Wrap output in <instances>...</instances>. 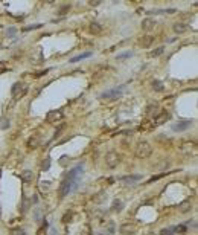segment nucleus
Returning a JSON list of instances; mask_svg holds the SVG:
<instances>
[{
    "label": "nucleus",
    "instance_id": "9",
    "mask_svg": "<svg viewBox=\"0 0 198 235\" xmlns=\"http://www.w3.org/2000/svg\"><path fill=\"white\" fill-rule=\"evenodd\" d=\"M40 136H37V134H34V136H31L29 139H28V148L29 150H35V148H38L40 147Z\"/></svg>",
    "mask_w": 198,
    "mask_h": 235
},
{
    "label": "nucleus",
    "instance_id": "3",
    "mask_svg": "<svg viewBox=\"0 0 198 235\" xmlns=\"http://www.w3.org/2000/svg\"><path fill=\"white\" fill-rule=\"evenodd\" d=\"M26 92H28V86H26L24 83H15L11 89V95L14 99H20L26 95Z\"/></svg>",
    "mask_w": 198,
    "mask_h": 235
},
{
    "label": "nucleus",
    "instance_id": "18",
    "mask_svg": "<svg viewBox=\"0 0 198 235\" xmlns=\"http://www.w3.org/2000/svg\"><path fill=\"white\" fill-rule=\"evenodd\" d=\"M122 209H123V203L121 200H114L113 205H111V211L113 212H121Z\"/></svg>",
    "mask_w": 198,
    "mask_h": 235
},
{
    "label": "nucleus",
    "instance_id": "10",
    "mask_svg": "<svg viewBox=\"0 0 198 235\" xmlns=\"http://www.w3.org/2000/svg\"><path fill=\"white\" fill-rule=\"evenodd\" d=\"M154 26H156L154 19H145L142 22V29L143 31H151V29H154Z\"/></svg>",
    "mask_w": 198,
    "mask_h": 235
},
{
    "label": "nucleus",
    "instance_id": "19",
    "mask_svg": "<svg viewBox=\"0 0 198 235\" xmlns=\"http://www.w3.org/2000/svg\"><path fill=\"white\" fill-rule=\"evenodd\" d=\"M90 55H92V52H84V53H79V55H76V57H73L70 60V63H78V61H81V60H84V58H88Z\"/></svg>",
    "mask_w": 198,
    "mask_h": 235
},
{
    "label": "nucleus",
    "instance_id": "32",
    "mask_svg": "<svg viewBox=\"0 0 198 235\" xmlns=\"http://www.w3.org/2000/svg\"><path fill=\"white\" fill-rule=\"evenodd\" d=\"M49 167H50V160H49V159H46V162H43V171H47V169H49Z\"/></svg>",
    "mask_w": 198,
    "mask_h": 235
},
{
    "label": "nucleus",
    "instance_id": "8",
    "mask_svg": "<svg viewBox=\"0 0 198 235\" xmlns=\"http://www.w3.org/2000/svg\"><path fill=\"white\" fill-rule=\"evenodd\" d=\"M180 145H182V150H183L184 153H191V151L195 153V151H197V143L192 142V141H183Z\"/></svg>",
    "mask_w": 198,
    "mask_h": 235
},
{
    "label": "nucleus",
    "instance_id": "38",
    "mask_svg": "<svg viewBox=\"0 0 198 235\" xmlns=\"http://www.w3.org/2000/svg\"><path fill=\"white\" fill-rule=\"evenodd\" d=\"M14 32H15V29H14V28H11V29H9V31H8V34H9V35H12V34H14Z\"/></svg>",
    "mask_w": 198,
    "mask_h": 235
},
{
    "label": "nucleus",
    "instance_id": "26",
    "mask_svg": "<svg viewBox=\"0 0 198 235\" xmlns=\"http://www.w3.org/2000/svg\"><path fill=\"white\" fill-rule=\"evenodd\" d=\"M79 235H92V232H90V226L84 224L82 228L79 229Z\"/></svg>",
    "mask_w": 198,
    "mask_h": 235
},
{
    "label": "nucleus",
    "instance_id": "2",
    "mask_svg": "<svg viewBox=\"0 0 198 235\" xmlns=\"http://www.w3.org/2000/svg\"><path fill=\"white\" fill-rule=\"evenodd\" d=\"M73 188H76L75 182H73V180H72L70 177L66 176V179L61 182V186H60V197L64 198V197L70 192V189H73Z\"/></svg>",
    "mask_w": 198,
    "mask_h": 235
},
{
    "label": "nucleus",
    "instance_id": "31",
    "mask_svg": "<svg viewBox=\"0 0 198 235\" xmlns=\"http://www.w3.org/2000/svg\"><path fill=\"white\" fill-rule=\"evenodd\" d=\"M131 55H133V52H125V53H121V55H118V58L122 60V58H128V57H131Z\"/></svg>",
    "mask_w": 198,
    "mask_h": 235
},
{
    "label": "nucleus",
    "instance_id": "13",
    "mask_svg": "<svg viewBox=\"0 0 198 235\" xmlns=\"http://www.w3.org/2000/svg\"><path fill=\"white\" fill-rule=\"evenodd\" d=\"M156 125H154V122H151V121H143L142 124H140V127H139V130L142 131V133H145V131H151L152 128H154Z\"/></svg>",
    "mask_w": 198,
    "mask_h": 235
},
{
    "label": "nucleus",
    "instance_id": "5",
    "mask_svg": "<svg viewBox=\"0 0 198 235\" xmlns=\"http://www.w3.org/2000/svg\"><path fill=\"white\" fill-rule=\"evenodd\" d=\"M122 89H123V87L113 89V90H108V92H104V93L101 95V99H104V101H113V99H118V98H121V95H122Z\"/></svg>",
    "mask_w": 198,
    "mask_h": 235
},
{
    "label": "nucleus",
    "instance_id": "17",
    "mask_svg": "<svg viewBox=\"0 0 198 235\" xmlns=\"http://www.w3.org/2000/svg\"><path fill=\"white\" fill-rule=\"evenodd\" d=\"M152 41H154V37H151V35H145V37H142L140 44H142L143 48H149Z\"/></svg>",
    "mask_w": 198,
    "mask_h": 235
},
{
    "label": "nucleus",
    "instance_id": "23",
    "mask_svg": "<svg viewBox=\"0 0 198 235\" xmlns=\"http://www.w3.org/2000/svg\"><path fill=\"white\" fill-rule=\"evenodd\" d=\"M152 87H154V90H157V92H163V83L161 81H159V79H156L154 83H152Z\"/></svg>",
    "mask_w": 198,
    "mask_h": 235
},
{
    "label": "nucleus",
    "instance_id": "33",
    "mask_svg": "<svg viewBox=\"0 0 198 235\" xmlns=\"http://www.w3.org/2000/svg\"><path fill=\"white\" fill-rule=\"evenodd\" d=\"M160 235H174V234L171 232V229H161V231H160Z\"/></svg>",
    "mask_w": 198,
    "mask_h": 235
},
{
    "label": "nucleus",
    "instance_id": "34",
    "mask_svg": "<svg viewBox=\"0 0 198 235\" xmlns=\"http://www.w3.org/2000/svg\"><path fill=\"white\" fill-rule=\"evenodd\" d=\"M6 63H3V61H0V74H3V72L6 70Z\"/></svg>",
    "mask_w": 198,
    "mask_h": 235
},
{
    "label": "nucleus",
    "instance_id": "1",
    "mask_svg": "<svg viewBox=\"0 0 198 235\" xmlns=\"http://www.w3.org/2000/svg\"><path fill=\"white\" fill-rule=\"evenodd\" d=\"M151 153H152V147L149 145V142L140 141V142L137 143V147H136V156H137L139 159H146V157H149Z\"/></svg>",
    "mask_w": 198,
    "mask_h": 235
},
{
    "label": "nucleus",
    "instance_id": "11",
    "mask_svg": "<svg viewBox=\"0 0 198 235\" xmlns=\"http://www.w3.org/2000/svg\"><path fill=\"white\" fill-rule=\"evenodd\" d=\"M168 119H169V113H168V112H161L160 115L156 116V122H154V125H161V124H165Z\"/></svg>",
    "mask_w": 198,
    "mask_h": 235
},
{
    "label": "nucleus",
    "instance_id": "12",
    "mask_svg": "<svg viewBox=\"0 0 198 235\" xmlns=\"http://www.w3.org/2000/svg\"><path fill=\"white\" fill-rule=\"evenodd\" d=\"M20 179L23 180L24 183H31L32 180H34V173H32V171H29V169H24L23 173L20 174Z\"/></svg>",
    "mask_w": 198,
    "mask_h": 235
},
{
    "label": "nucleus",
    "instance_id": "21",
    "mask_svg": "<svg viewBox=\"0 0 198 235\" xmlns=\"http://www.w3.org/2000/svg\"><path fill=\"white\" fill-rule=\"evenodd\" d=\"M156 110H159V105H157V104H151V105L146 107V115H148V116L156 115V113H157Z\"/></svg>",
    "mask_w": 198,
    "mask_h": 235
},
{
    "label": "nucleus",
    "instance_id": "29",
    "mask_svg": "<svg viewBox=\"0 0 198 235\" xmlns=\"http://www.w3.org/2000/svg\"><path fill=\"white\" fill-rule=\"evenodd\" d=\"M175 231H177L178 234H182V235H183V234H186V226H183V224H178L177 228H175Z\"/></svg>",
    "mask_w": 198,
    "mask_h": 235
},
{
    "label": "nucleus",
    "instance_id": "35",
    "mask_svg": "<svg viewBox=\"0 0 198 235\" xmlns=\"http://www.w3.org/2000/svg\"><path fill=\"white\" fill-rule=\"evenodd\" d=\"M49 70H50V69H46V70H41V72H38V74H35V78H38V76H43V75H46Z\"/></svg>",
    "mask_w": 198,
    "mask_h": 235
},
{
    "label": "nucleus",
    "instance_id": "24",
    "mask_svg": "<svg viewBox=\"0 0 198 235\" xmlns=\"http://www.w3.org/2000/svg\"><path fill=\"white\" fill-rule=\"evenodd\" d=\"M163 52H165V48L160 46V48H157L156 50H151V52H149V57H159V55H161Z\"/></svg>",
    "mask_w": 198,
    "mask_h": 235
},
{
    "label": "nucleus",
    "instance_id": "16",
    "mask_svg": "<svg viewBox=\"0 0 198 235\" xmlns=\"http://www.w3.org/2000/svg\"><path fill=\"white\" fill-rule=\"evenodd\" d=\"M121 180L130 185V183H134V182H139L140 176H125V177H121Z\"/></svg>",
    "mask_w": 198,
    "mask_h": 235
},
{
    "label": "nucleus",
    "instance_id": "20",
    "mask_svg": "<svg viewBox=\"0 0 198 235\" xmlns=\"http://www.w3.org/2000/svg\"><path fill=\"white\" fill-rule=\"evenodd\" d=\"M191 208H192L191 202H183V203H180V205H178L180 212H187V211H191Z\"/></svg>",
    "mask_w": 198,
    "mask_h": 235
},
{
    "label": "nucleus",
    "instance_id": "39",
    "mask_svg": "<svg viewBox=\"0 0 198 235\" xmlns=\"http://www.w3.org/2000/svg\"><path fill=\"white\" fill-rule=\"evenodd\" d=\"M148 235H156V234H154V232H149V234H148Z\"/></svg>",
    "mask_w": 198,
    "mask_h": 235
},
{
    "label": "nucleus",
    "instance_id": "36",
    "mask_svg": "<svg viewBox=\"0 0 198 235\" xmlns=\"http://www.w3.org/2000/svg\"><path fill=\"white\" fill-rule=\"evenodd\" d=\"M46 226H47V223L44 221V226H43V228L38 231V235H44V234H46Z\"/></svg>",
    "mask_w": 198,
    "mask_h": 235
},
{
    "label": "nucleus",
    "instance_id": "27",
    "mask_svg": "<svg viewBox=\"0 0 198 235\" xmlns=\"http://www.w3.org/2000/svg\"><path fill=\"white\" fill-rule=\"evenodd\" d=\"M8 127H9V121H8L6 117H2V119H0V128H2V130H6Z\"/></svg>",
    "mask_w": 198,
    "mask_h": 235
},
{
    "label": "nucleus",
    "instance_id": "4",
    "mask_svg": "<svg viewBox=\"0 0 198 235\" xmlns=\"http://www.w3.org/2000/svg\"><path fill=\"white\" fill-rule=\"evenodd\" d=\"M121 162V156L116 151H110L105 154V165L108 168H116Z\"/></svg>",
    "mask_w": 198,
    "mask_h": 235
},
{
    "label": "nucleus",
    "instance_id": "25",
    "mask_svg": "<svg viewBox=\"0 0 198 235\" xmlns=\"http://www.w3.org/2000/svg\"><path fill=\"white\" fill-rule=\"evenodd\" d=\"M73 215H75V214L72 212V211H70V212H66L64 217H62V223H70V221H73V220H72V218H73Z\"/></svg>",
    "mask_w": 198,
    "mask_h": 235
},
{
    "label": "nucleus",
    "instance_id": "14",
    "mask_svg": "<svg viewBox=\"0 0 198 235\" xmlns=\"http://www.w3.org/2000/svg\"><path fill=\"white\" fill-rule=\"evenodd\" d=\"M191 125H192V122H191V121H183V122H178L177 125H174L172 130H174V131H182V130L189 128Z\"/></svg>",
    "mask_w": 198,
    "mask_h": 235
},
{
    "label": "nucleus",
    "instance_id": "15",
    "mask_svg": "<svg viewBox=\"0 0 198 235\" xmlns=\"http://www.w3.org/2000/svg\"><path fill=\"white\" fill-rule=\"evenodd\" d=\"M172 29H174L175 34H183V32L187 31V25H184V23H175L172 26Z\"/></svg>",
    "mask_w": 198,
    "mask_h": 235
},
{
    "label": "nucleus",
    "instance_id": "22",
    "mask_svg": "<svg viewBox=\"0 0 198 235\" xmlns=\"http://www.w3.org/2000/svg\"><path fill=\"white\" fill-rule=\"evenodd\" d=\"M90 31H92L93 34H101L102 26L99 25V23H92V25H90Z\"/></svg>",
    "mask_w": 198,
    "mask_h": 235
},
{
    "label": "nucleus",
    "instance_id": "28",
    "mask_svg": "<svg viewBox=\"0 0 198 235\" xmlns=\"http://www.w3.org/2000/svg\"><path fill=\"white\" fill-rule=\"evenodd\" d=\"M9 235H26V234H24V231H23V229H20V228H17V229H12Z\"/></svg>",
    "mask_w": 198,
    "mask_h": 235
},
{
    "label": "nucleus",
    "instance_id": "37",
    "mask_svg": "<svg viewBox=\"0 0 198 235\" xmlns=\"http://www.w3.org/2000/svg\"><path fill=\"white\" fill-rule=\"evenodd\" d=\"M69 9H70V6H62V8H61V12H60V14H66V11H69Z\"/></svg>",
    "mask_w": 198,
    "mask_h": 235
},
{
    "label": "nucleus",
    "instance_id": "30",
    "mask_svg": "<svg viewBox=\"0 0 198 235\" xmlns=\"http://www.w3.org/2000/svg\"><path fill=\"white\" fill-rule=\"evenodd\" d=\"M43 25H40V23H37V25H32V26H28V28H24V31H31V29H38V28H41Z\"/></svg>",
    "mask_w": 198,
    "mask_h": 235
},
{
    "label": "nucleus",
    "instance_id": "6",
    "mask_svg": "<svg viewBox=\"0 0 198 235\" xmlns=\"http://www.w3.org/2000/svg\"><path fill=\"white\" fill-rule=\"evenodd\" d=\"M62 119V113L60 110H50L47 115H46V121L49 124H53V122H58Z\"/></svg>",
    "mask_w": 198,
    "mask_h": 235
},
{
    "label": "nucleus",
    "instance_id": "7",
    "mask_svg": "<svg viewBox=\"0 0 198 235\" xmlns=\"http://www.w3.org/2000/svg\"><path fill=\"white\" fill-rule=\"evenodd\" d=\"M121 232L123 235H134V234L137 232V226L133 224V223H123L121 226Z\"/></svg>",
    "mask_w": 198,
    "mask_h": 235
}]
</instances>
